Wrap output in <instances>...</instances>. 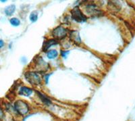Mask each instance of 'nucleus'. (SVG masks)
<instances>
[{"label": "nucleus", "instance_id": "obj_3", "mask_svg": "<svg viewBox=\"0 0 135 121\" xmlns=\"http://www.w3.org/2000/svg\"><path fill=\"white\" fill-rule=\"evenodd\" d=\"M72 18L78 23H84L87 21V17L82 14L81 10L78 7H76L71 11Z\"/></svg>", "mask_w": 135, "mask_h": 121}, {"label": "nucleus", "instance_id": "obj_8", "mask_svg": "<svg viewBox=\"0 0 135 121\" xmlns=\"http://www.w3.org/2000/svg\"><path fill=\"white\" fill-rule=\"evenodd\" d=\"M58 43V42L57 41L56 39H50V40H48L44 43L43 49V51H47V50H49L52 46H53V45H56V44Z\"/></svg>", "mask_w": 135, "mask_h": 121}, {"label": "nucleus", "instance_id": "obj_10", "mask_svg": "<svg viewBox=\"0 0 135 121\" xmlns=\"http://www.w3.org/2000/svg\"><path fill=\"white\" fill-rule=\"evenodd\" d=\"M47 55L49 59H55L58 56V53L55 50H52L47 52Z\"/></svg>", "mask_w": 135, "mask_h": 121}, {"label": "nucleus", "instance_id": "obj_5", "mask_svg": "<svg viewBox=\"0 0 135 121\" xmlns=\"http://www.w3.org/2000/svg\"><path fill=\"white\" fill-rule=\"evenodd\" d=\"M87 12L91 16H97L101 15V11H100L98 8H97L95 6L89 5L87 7Z\"/></svg>", "mask_w": 135, "mask_h": 121}, {"label": "nucleus", "instance_id": "obj_15", "mask_svg": "<svg viewBox=\"0 0 135 121\" xmlns=\"http://www.w3.org/2000/svg\"><path fill=\"white\" fill-rule=\"evenodd\" d=\"M51 74H47L46 76H45V82L46 83H48V81H49V77L51 76Z\"/></svg>", "mask_w": 135, "mask_h": 121}, {"label": "nucleus", "instance_id": "obj_2", "mask_svg": "<svg viewBox=\"0 0 135 121\" xmlns=\"http://www.w3.org/2000/svg\"><path fill=\"white\" fill-rule=\"evenodd\" d=\"M14 108L16 112H18L21 115H24L29 112V108L26 102H23L22 100H18L14 103Z\"/></svg>", "mask_w": 135, "mask_h": 121}, {"label": "nucleus", "instance_id": "obj_13", "mask_svg": "<svg viewBox=\"0 0 135 121\" xmlns=\"http://www.w3.org/2000/svg\"><path fill=\"white\" fill-rule=\"evenodd\" d=\"M10 24L14 26H19L20 24V20H18V18H12V19H10Z\"/></svg>", "mask_w": 135, "mask_h": 121}, {"label": "nucleus", "instance_id": "obj_6", "mask_svg": "<svg viewBox=\"0 0 135 121\" xmlns=\"http://www.w3.org/2000/svg\"><path fill=\"white\" fill-rule=\"evenodd\" d=\"M70 39L76 45H79L81 43V39L80 34L77 31H71L70 33Z\"/></svg>", "mask_w": 135, "mask_h": 121}, {"label": "nucleus", "instance_id": "obj_7", "mask_svg": "<svg viewBox=\"0 0 135 121\" xmlns=\"http://www.w3.org/2000/svg\"><path fill=\"white\" fill-rule=\"evenodd\" d=\"M32 89L31 88H29L27 87H22L20 89L19 94L21 95H23V96H26V97H29L31 94H32Z\"/></svg>", "mask_w": 135, "mask_h": 121}, {"label": "nucleus", "instance_id": "obj_14", "mask_svg": "<svg viewBox=\"0 0 135 121\" xmlns=\"http://www.w3.org/2000/svg\"><path fill=\"white\" fill-rule=\"evenodd\" d=\"M68 53H69V52H68V51H61V56L64 57V58H66V55H68Z\"/></svg>", "mask_w": 135, "mask_h": 121}, {"label": "nucleus", "instance_id": "obj_12", "mask_svg": "<svg viewBox=\"0 0 135 121\" xmlns=\"http://www.w3.org/2000/svg\"><path fill=\"white\" fill-rule=\"evenodd\" d=\"M37 19H38V13H37V12H32V13L31 14V15H30V20H31V21L32 22V23H35V22L37 21Z\"/></svg>", "mask_w": 135, "mask_h": 121}, {"label": "nucleus", "instance_id": "obj_1", "mask_svg": "<svg viewBox=\"0 0 135 121\" xmlns=\"http://www.w3.org/2000/svg\"><path fill=\"white\" fill-rule=\"evenodd\" d=\"M24 77L26 81L32 85H38L41 82L40 76L35 72H27L24 74Z\"/></svg>", "mask_w": 135, "mask_h": 121}, {"label": "nucleus", "instance_id": "obj_4", "mask_svg": "<svg viewBox=\"0 0 135 121\" xmlns=\"http://www.w3.org/2000/svg\"><path fill=\"white\" fill-rule=\"evenodd\" d=\"M53 37L58 39H61L66 37L67 35V30L62 26H58L55 28L52 32Z\"/></svg>", "mask_w": 135, "mask_h": 121}, {"label": "nucleus", "instance_id": "obj_16", "mask_svg": "<svg viewBox=\"0 0 135 121\" xmlns=\"http://www.w3.org/2000/svg\"><path fill=\"white\" fill-rule=\"evenodd\" d=\"M3 45H4V42H3V41L2 40V39H0V49L2 48V47H3Z\"/></svg>", "mask_w": 135, "mask_h": 121}, {"label": "nucleus", "instance_id": "obj_9", "mask_svg": "<svg viewBox=\"0 0 135 121\" xmlns=\"http://www.w3.org/2000/svg\"><path fill=\"white\" fill-rule=\"evenodd\" d=\"M15 9H16V6L14 5H10L8 6V7H6L5 9V13L7 16H12L14 12L15 11Z\"/></svg>", "mask_w": 135, "mask_h": 121}, {"label": "nucleus", "instance_id": "obj_11", "mask_svg": "<svg viewBox=\"0 0 135 121\" xmlns=\"http://www.w3.org/2000/svg\"><path fill=\"white\" fill-rule=\"evenodd\" d=\"M37 93L38 94V95H39V97H40L41 100H42V102H44V103H46V104H49V103H52L48 97H47L46 96H45L44 95H43L42 94H41V93H39V92H37Z\"/></svg>", "mask_w": 135, "mask_h": 121}]
</instances>
